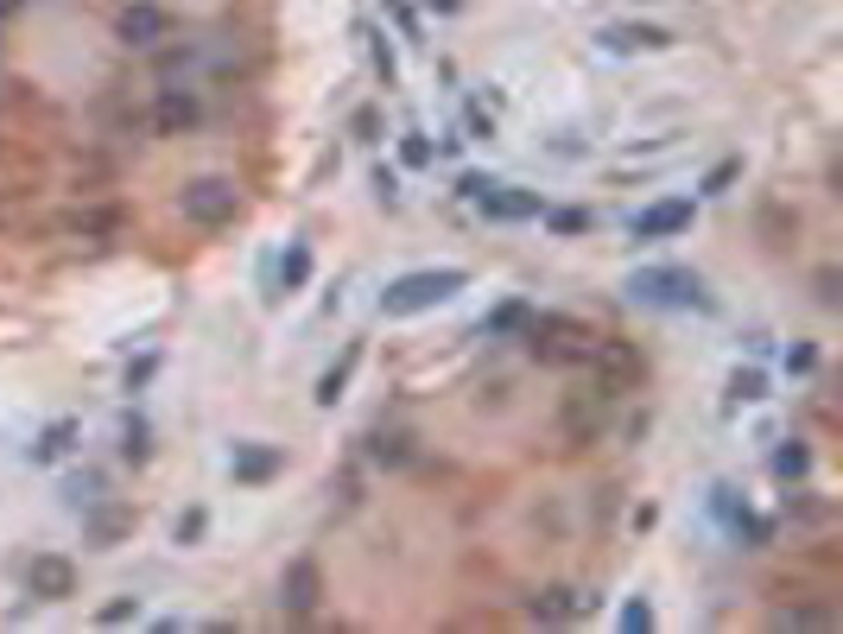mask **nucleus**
Returning a JSON list of instances; mask_svg holds the SVG:
<instances>
[{
    "label": "nucleus",
    "mask_w": 843,
    "mask_h": 634,
    "mask_svg": "<svg viewBox=\"0 0 843 634\" xmlns=\"http://www.w3.org/2000/svg\"><path fill=\"white\" fill-rule=\"evenodd\" d=\"M463 286H470V273H463V267L400 273L388 292H381V311H388V318H419V311H438V304H451Z\"/></svg>",
    "instance_id": "obj_1"
},
{
    "label": "nucleus",
    "mask_w": 843,
    "mask_h": 634,
    "mask_svg": "<svg viewBox=\"0 0 843 634\" xmlns=\"http://www.w3.org/2000/svg\"><path fill=\"white\" fill-rule=\"evenodd\" d=\"M628 299L647 311H711V292L692 267H640L628 273Z\"/></svg>",
    "instance_id": "obj_2"
},
{
    "label": "nucleus",
    "mask_w": 843,
    "mask_h": 634,
    "mask_svg": "<svg viewBox=\"0 0 843 634\" xmlns=\"http://www.w3.org/2000/svg\"><path fill=\"white\" fill-rule=\"evenodd\" d=\"M520 336H527V349H533V356H545V362H590V349H597L590 324L558 318V311H533Z\"/></svg>",
    "instance_id": "obj_3"
},
{
    "label": "nucleus",
    "mask_w": 843,
    "mask_h": 634,
    "mask_svg": "<svg viewBox=\"0 0 843 634\" xmlns=\"http://www.w3.org/2000/svg\"><path fill=\"white\" fill-rule=\"evenodd\" d=\"M178 210L184 222H197V229H229L241 210V191L229 178H190L178 191Z\"/></svg>",
    "instance_id": "obj_4"
},
{
    "label": "nucleus",
    "mask_w": 843,
    "mask_h": 634,
    "mask_svg": "<svg viewBox=\"0 0 843 634\" xmlns=\"http://www.w3.org/2000/svg\"><path fill=\"white\" fill-rule=\"evenodd\" d=\"M165 32H172V20H165V7L159 0H127L115 20V38L127 45V51H159L165 45Z\"/></svg>",
    "instance_id": "obj_5"
},
{
    "label": "nucleus",
    "mask_w": 843,
    "mask_h": 634,
    "mask_svg": "<svg viewBox=\"0 0 843 634\" xmlns=\"http://www.w3.org/2000/svg\"><path fill=\"white\" fill-rule=\"evenodd\" d=\"M692 216H697L692 197H660V204H647V210L634 216L628 229H634V242H672V235L692 229Z\"/></svg>",
    "instance_id": "obj_6"
},
{
    "label": "nucleus",
    "mask_w": 843,
    "mask_h": 634,
    "mask_svg": "<svg viewBox=\"0 0 843 634\" xmlns=\"http://www.w3.org/2000/svg\"><path fill=\"white\" fill-rule=\"evenodd\" d=\"M317 603H324V572H317V558H292L286 577H279V609L304 622V615H317Z\"/></svg>",
    "instance_id": "obj_7"
},
{
    "label": "nucleus",
    "mask_w": 843,
    "mask_h": 634,
    "mask_svg": "<svg viewBox=\"0 0 843 634\" xmlns=\"http://www.w3.org/2000/svg\"><path fill=\"white\" fill-rule=\"evenodd\" d=\"M26 590L38 603H63V597H77V565L63 558V552H38L26 565Z\"/></svg>",
    "instance_id": "obj_8"
},
{
    "label": "nucleus",
    "mask_w": 843,
    "mask_h": 634,
    "mask_svg": "<svg viewBox=\"0 0 843 634\" xmlns=\"http://www.w3.org/2000/svg\"><path fill=\"white\" fill-rule=\"evenodd\" d=\"M476 210L488 216V222H533L545 204H540V191H520V184H488V191L476 197Z\"/></svg>",
    "instance_id": "obj_9"
},
{
    "label": "nucleus",
    "mask_w": 843,
    "mask_h": 634,
    "mask_svg": "<svg viewBox=\"0 0 843 634\" xmlns=\"http://www.w3.org/2000/svg\"><path fill=\"white\" fill-rule=\"evenodd\" d=\"M279 470H286V451H279V445H235V457H229V476H235L241 488L273 483Z\"/></svg>",
    "instance_id": "obj_10"
},
{
    "label": "nucleus",
    "mask_w": 843,
    "mask_h": 634,
    "mask_svg": "<svg viewBox=\"0 0 843 634\" xmlns=\"http://www.w3.org/2000/svg\"><path fill=\"white\" fill-rule=\"evenodd\" d=\"M590 362H597V374H602V393L640 388V356H634L628 343H597V349H590Z\"/></svg>",
    "instance_id": "obj_11"
},
{
    "label": "nucleus",
    "mask_w": 843,
    "mask_h": 634,
    "mask_svg": "<svg viewBox=\"0 0 843 634\" xmlns=\"http://www.w3.org/2000/svg\"><path fill=\"white\" fill-rule=\"evenodd\" d=\"M152 127H159V134L197 127V95L190 90H159V102H152Z\"/></svg>",
    "instance_id": "obj_12"
},
{
    "label": "nucleus",
    "mask_w": 843,
    "mask_h": 634,
    "mask_svg": "<svg viewBox=\"0 0 843 634\" xmlns=\"http://www.w3.org/2000/svg\"><path fill=\"white\" fill-rule=\"evenodd\" d=\"M77 438H83V425H77V419H51L38 438H32V463H58V457H70Z\"/></svg>",
    "instance_id": "obj_13"
},
{
    "label": "nucleus",
    "mask_w": 843,
    "mask_h": 634,
    "mask_svg": "<svg viewBox=\"0 0 843 634\" xmlns=\"http://www.w3.org/2000/svg\"><path fill=\"white\" fill-rule=\"evenodd\" d=\"M602 45H609V51H666L672 32L666 26H609L602 32Z\"/></svg>",
    "instance_id": "obj_14"
},
{
    "label": "nucleus",
    "mask_w": 843,
    "mask_h": 634,
    "mask_svg": "<svg viewBox=\"0 0 843 634\" xmlns=\"http://www.w3.org/2000/svg\"><path fill=\"white\" fill-rule=\"evenodd\" d=\"M127 527H134V514L127 508H95L90 520H83V533H90L95 545H120L127 540Z\"/></svg>",
    "instance_id": "obj_15"
},
{
    "label": "nucleus",
    "mask_w": 843,
    "mask_h": 634,
    "mask_svg": "<svg viewBox=\"0 0 843 634\" xmlns=\"http://www.w3.org/2000/svg\"><path fill=\"white\" fill-rule=\"evenodd\" d=\"M356 368H361V343H349V349H343V362H336L331 374L317 381V406H336V400H343V388H349V374H356Z\"/></svg>",
    "instance_id": "obj_16"
},
{
    "label": "nucleus",
    "mask_w": 843,
    "mask_h": 634,
    "mask_svg": "<svg viewBox=\"0 0 843 634\" xmlns=\"http://www.w3.org/2000/svg\"><path fill=\"white\" fill-rule=\"evenodd\" d=\"M527 318H533V304L508 299V304H495V311L482 318V331H488V336H520V331H527Z\"/></svg>",
    "instance_id": "obj_17"
},
{
    "label": "nucleus",
    "mask_w": 843,
    "mask_h": 634,
    "mask_svg": "<svg viewBox=\"0 0 843 634\" xmlns=\"http://www.w3.org/2000/svg\"><path fill=\"white\" fill-rule=\"evenodd\" d=\"M279 286H286V292H304V286H311V247L304 242H292L279 254Z\"/></svg>",
    "instance_id": "obj_18"
},
{
    "label": "nucleus",
    "mask_w": 843,
    "mask_h": 634,
    "mask_svg": "<svg viewBox=\"0 0 843 634\" xmlns=\"http://www.w3.org/2000/svg\"><path fill=\"white\" fill-rule=\"evenodd\" d=\"M729 400H736V406L767 400V374H761V368H736V374H729Z\"/></svg>",
    "instance_id": "obj_19"
},
{
    "label": "nucleus",
    "mask_w": 843,
    "mask_h": 634,
    "mask_svg": "<svg viewBox=\"0 0 843 634\" xmlns=\"http://www.w3.org/2000/svg\"><path fill=\"white\" fill-rule=\"evenodd\" d=\"M806 470H812V451H806V445H799V438H793V445H781V451H774V476H781V483H799V476H806Z\"/></svg>",
    "instance_id": "obj_20"
},
{
    "label": "nucleus",
    "mask_w": 843,
    "mask_h": 634,
    "mask_svg": "<svg viewBox=\"0 0 843 634\" xmlns=\"http://www.w3.org/2000/svg\"><path fill=\"white\" fill-rule=\"evenodd\" d=\"M540 216H545L552 235H584V229H590V210H571V204H565V210H540Z\"/></svg>",
    "instance_id": "obj_21"
},
{
    "label": "nucleus",
    "mask_w": 843,
    "mask_h": 634,
    "mask_svg": "<svg viewBox=\"0 0 843 634\" xmlns=\"http://www.w3.org/2000/svg\"><path fill=\"white\" fill-rule=\"evenodd\" d=\"M533 615L565 622V615H577V597H571V590H545V597H533Z\"/></svg>",
    "instance_id": "obj_22"
},
{
    "label": "nucleus",
    "mask_w": 843,
    "mask_h": 634,
    "mask_svg": "<svg viewBox=\"0 0 843 634\" xmlns=\"http://www.w3.org/2000/svg\"><path fill=\"white\" fill-rule=\"evenodd\" d=\"M736 178H742V159H723V165H711V172H704V184H697V191H704V197H723Z\"/></svg>",
    "instance_id": "obj_23"
},
{
    "label": "nucleus",
    "mask_w": 843,
    "mask_h": 634,
    "mask_svg": "<svg viewBox=\"0 0 843 634\" xmlns=\"http://www.w3.org/2000/svg\"><path fill=\"white\" fill-rule=\"evenodd\" d=\"M95 622L102 629H120V622H140V597H115V603L95 609Z\"/></svg>",
    "instance_id": "obj_24"
},
{
    "label": "nucleus",
    "mask_w": 843,
    "mask_h": 634,
    "mask_svg": "<svg viewBox=\"0 0 843 634\" xmlns=\"http://www.w3.org/2000/svg\"><path fill=\"white\" fill-rule=\"evenodd\" d=\"M824 622H831L824 609H781L774 615V629H824Z\"/></svg>",
    "instance_id": "obj_25"
},
{
    "label": "nucleus",
    "mask_w": 843,
    "mask_h": 634,
    "mask_svg": "<svg viewBox=\"0 0 843 634\" xmlns=\"http://www.w3.org/2000/svg\"><path fill=\"white\" fill-rule=\"evenodd\" d=\"M400 159H406L413 172H425V165H431V140H425V134H406V140H400Z\"/></svg>",
    "instance_id": "obj_26"
},
{
    "label": "nucleus",
    "mask_w": 843,
    "mask_h": 634,
    "mask_svg": "<svg viewBox=\"0 0 843 634\" xmlns=\"http://www.w3.org/2000/svg\"><path fill=\"white\" fill-rule=\"evenodd\" d=\"M622 629H628V634H647V629H654V609H647V597H634V603L622 609Z\"/></svg>",
    "instance_id": "obj_27"
},
{
    "label": "nucleus",
    "mask_w": 843,
    "mask_h": 634,
    "mask_svg": "<svg viewBox=\"0 0 843 634\" xmlns=\"http://www.w3.org/2000/svg\"><path fill=\"white\" fill-rule=\"evenodd\" d=\"M381 7L393 13V26H400V38H419V13H413L406 0H381Z\"/></svg>",
    "instance_id": "obj_28"
},
{
    "label": "nucleus",
    "mask_w": 843,
    "mask_h": 634,
    "mask_svg": "<svg viewBox=\"0 0 843 634\" xmlns=\"http://www.w3.org/2000/svg\"><path fill=\"white\" fill-rule=\"evenodd\" d=\"M812 368H818L812 343H793V349H786V374H812Z\"/></svg>",
    "instance_id": "obj_29"
},
{
    "label": "nucleus",
    "mask_w": 843,
    "mask_h": 634,
    "mask_svg": "<svg viewBox=\"0 0 843 634\" xmlns=\"http://www.w3.org/2000/svg\"><path fill=\"white\" fill-rule=\"evenodd\" d=\"M172 533H178V545H190V540H197V533H204V508L178 514V527H172Z\"/></svg>",
    "instance_id": "obj_30"
},
{
    "label": "nucleus",
    "mask_w": 843,
    "mask_h": 634,
    "mask_svg": "<svg viewBox=\"0 0 843 634\" xmlns=\"http://www.w3.org/2000/svg\"><path fill=\"white\" fill-rule=\"evenodd\" d=\"M120 451L134 457V463H140V457H147V451H152V445H147V425H140V419L127 425V445H120Z\"/></svg>",
    "instance_id": "obj_31"
},
{
    "label": "nucleus",
    "mask_w": 843,
    "mask_h": 634,
    "mask_svg": "<svg viewBox=\"0 0 843 634\" xmlns=\"http://www.w3.org/2000/svg\"><path fill=\"white\" fill-rule=\"evenodd\" d=\"M374 70L393 83V51H388V32H374Z\"/></svg>",
    "instance_id": "obj_32"
},
{
    "label": "nucleus",
    "mask_w": 843,
    "mask_h": 634,
    "mask_svg": "<svg viewBox=\"0 0 843 634\" xmlns=\"http://www.w3.org/2000/svg\"><path fill=\"white\" fill-rule=\"evenodd\" d=\"M152 368H159L152 356H140V362L127 368V393H134V388H147V381H152Z\"/></svg>",
    "instance_id": "obj_33"
},
{
    "label": "nucleus",
    "mask_w": 843,
    "mask_h": 634,
    "mask_svg": "<svg viewBox=\"0 0 843 634\" xmlns=\"http://www.w3.org/2000/svg\"><path fill=\"white\" fill-rule=\"evenodd\" d=\"M488 184H495V178H482V172H463V178H457V191H463V197L476 204V197H482V191H488Z\"/></svg>",
    "instance_id": "obj_34"
},
{
    "label": "nucleus",
    "mask_w": 843,
    "mask_h": 634,
    "mask_svg": "<svg viewBox=\"0 0 843 634\" xmlns=\"http://www.w3.org/2000/svg\"><path fill=\"white\" fill-rule=\"evenodd\" d=\"M356 134H361V140H374V134H381V122H374V108H361V115H356Z\"/></svg>",
    "instance_id": "obj_35"
},
{
    "label": "nucleus",
    "mask_w": 843,
    "mask_h": 634,
    "mask_svg": "<svg viewBox=\"0 0 843 634\" xmlns=\"http://www.w3.org/2000/svg\"><path fill=\"white\" fill-rule=\"evenodd\" d=\"M374 191H381V197H400V178H393L388 165H381V172H374Z\"/></svg>",
    "instance_id": "obj_36"
},
{
    "label": "nucleus",
    "mask_w": 843,
    "mask_h": 634,
    "mask_svg": "<svg viewBox=\"0 0 843 634\" xmlns=\"http://www.w3.org/2000/svg\"><path fill=\"white\" fill-rule=\"evenodd\" d=\"M431 7H438V13H457V7H463V0H431Z\"/></svg>",
    "instance_id": "obj_37"
}]
</instances>
